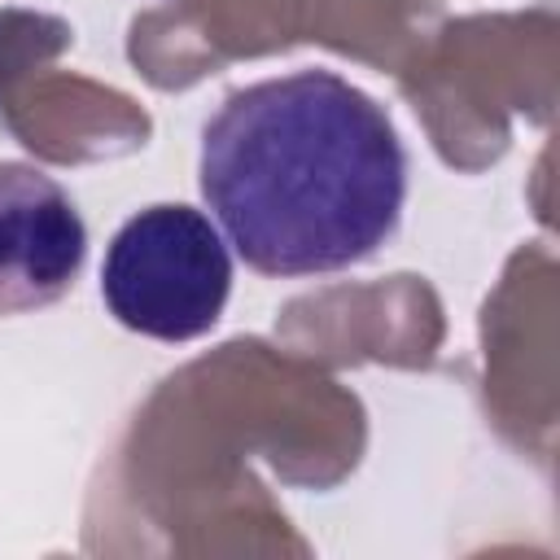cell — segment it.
Wrapping results in <instances>:
<instances>
[{"mask_svg": "<svg viewBox=\"0 0 560 560\" xmlns=\"http://www.w3.org/2000/svg\"><path fill=\"white\" fill-rule=\"evenodd\" d=\"M201 197L262 276H319L372 258L407 201L389 114L332 70L232 92L201 131Z\"/></svg>", "mask_w": 560, "mask_h": 560, "instance_id": "1", "label": "cell"}, {"mask_svg": "<svg viewBox=\"0 0 560 560\" xmlns=\"http://www.w3.org/2000/svg\"><path fill=\"white\" fill-rule=\"evenodd\" d=\"M232 293V258L219 228L192 206L131 214L101 262L109 315L158 341H188L219 324Z\"/></svg>", "mask_w": 560, "mask_h": 560, "instance_id": "2", "label": "cell"}, {"mask_svg": "<svg viewBox=\"0 0 560 560\" xmlns=\"http://www.w3.org/2000/svg\"><path fill=\"white\" fill-rule=\"evenodd\" d=\"M88 258L70 192L26 162H0V315L57 302Z\"/></svg>", "mask_w": 560, "mask_h": 560, "instance_id": "3", "label": "cell"}]
</instances>
